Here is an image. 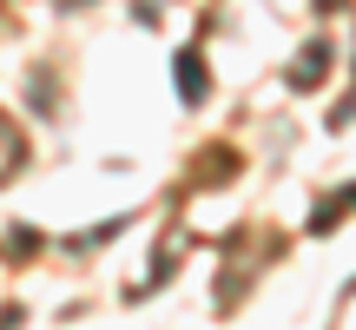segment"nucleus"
<instances>
[{
	"mask_svg": "<svg viewBox=\"0 0 356 330\" xmlns=\"http://www.w3.org/2000/svg\"><path fill=\"white\" fill-rule=\"evenodd\" d=\"M172 79H178V93H185L191 106L204 100V66H198V53H178V66H172Z\"/></svg>",
	"mask_w": 356,
	"mask_h": 330,
	"instance_id": "1",
	"label": "nucleus"
},
{
	"mask_svg": "<svg viewBox=\"0 0 356 330\" xmlns=\"http://www.w3.org/2000/svg\"><path fill=\"white\" fill-rule=\"evenodd\" d=\"M323 60H330V53H323V47H310V53H304V66H297V86H310V79L323 73Z\"/></svg>",
	"mask_w": 356,
	"mask_h": 330,
	"instance_id": "2",
	"label": "nucleus"
}]
</instances>
